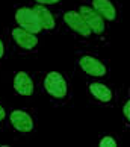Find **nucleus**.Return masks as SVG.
<instances>
[{"mask_svg": "<svg viewBox=\"0 0 130 147\" xmlns=\"http://www.w3.org/2000/svg\"><path fill=\"white\" fill-rule=\"evenodd\" d=\"M44 88L52 97L64 99L67 96V80H65V78L61 73L52 71L44 79Z\"/></svg>", "mask_w": 130, "mask_h": 147, "instance_id": "f257e3e1", "label": "nucleus"}, {"mask_svg": "<svg viewBox=\"0 0 130 147\" xmlns=\"http://www.w3.org/2000/svg\"><path fill=\"white\" fill-rule=\"evenodd\" d=\"M15 20H17V23L20 24V28L29 30L32 34H38V32L42 29V26H41L40 20L36 17L34 8L17 9V12H15Z\"/></svg>", "mask_w": 130, "mask_h": 147, "instance_id": "f03ea898", "label": "nucleus"}, {"mask_svg": "<svg viewBox=\"0 0 130 147\" xmlns=\"http://www.w3.org/2000/svg\"><path fill=\"white\" fill-rule=\"evenodd\" d=\"M79 12L83 17V20L86 21V24L89 26L91 32H94V34H97V35H100V34L105 32V21H103L105 18H103L94 8L80 6Z\"/></svg>", "mask_w": 130, "mask_h": 147, "instance_id": "7ed1b4c3", "label": "nucleus"}, {"mask_svg": "<svg viewBox=\"0 0 130 147\" xmlns=\"http://www.w3.org/2000/svg\"><path fill=\"white\" fill-rule=\"evenodd\" d=\"M64 21H65V24H68L74 32H77L79 35H82V36H89L91 35L89 26L86 24V21L83 20V17L80 15V12H77V11H68V12H65Z\"/></svg>", "mask_w": 130, "mask_h": 147, "instance_id": "20e7f679", "label": "nucleus"}, {"mask_svg": "<svg viewBox=\"0 0 130 147\" xmlns=\"http://www.w3.org/2000/svg\"><path fill=\"white\" fill-rule=\"evenodd\" d=\"M79 65L80 68L83 70L86 74L89 76H97V78H101V76L106 74V65L103 64L100 59H97L94 56H82L79 61Z\"/></svg>", "mask_w": 130, "mask_h": 147, "instance_id": "39448f33", "label": "nucleus"}, {"mask_svg": "<svg viewBox=\"0 0 130 147\" xmlns=\"http://www.w3.org/2000/svg\"><path fill=\"white\" fill-rule=\"evenodd\" d=\"M9 118H11V124H12L14 129H17L18 132L27 134L34 129V120H32V117L24 111H18V109L12 111Z\"/></svg>", "mask_w": 130, "mask_h": 147, "instance_id": "423d86ee", "label": "nucleus"}, {"mask_svg": "<svg viewBox=\"0 0 130 147\" xmlns=\"http://www.w3.org/2000/svg\"><path fill=\"white\" fill-rule=\"evenodd\" d=\"M12 38L21 49H24V50H30V49H34L38 44L36 34H32V32L20 28V26L12 29Z\"/></svg>", "mask_w": 130, "mask_h": 147, "instance_id": "0eeeda50", "label": "nucleus"}, {"mask_svg": "<svg viewBox=\"0 0 130 147\" xmlns=\"http://www.w3.org/2000/svg\"><path fill=\"white\" fill-rule=\"evenodd\" d=\"M14 88L21 96H32V92H34V80L30 79V76L27 73L20 71L14 78Z\"/></svg>", "mask_w": 130, "mask_h": 147, "instance_id": "6e6552de", "label": "nucleus"}, {"mask_svg": "<svg viewBox=\"0 0 130 147\" xmlns=\"http://www.w3.org/2000/svg\"><path fill=\"white\" fill-rule=\"evenodd\" d=\"M92 8L99 12L105 20L112 21L117 17V11L115 6L111 0H92Z\"/></svg>", "mask_w": 130, "mask_h": 147, "instance_id": "1a4fd4ad", "label": "nucleus"}, {"mask_svg": "<svg viewBox=\"0 0 130 147\" xmlns=\"http://www.w3.org/2000/svg\"><path fill=\"white\" fill-rule=\"evenodd\" d=\"M34 11H35L38 20H40L42 29H48V30H50V29L55 28V18H53L52 12L44 6V5H36V6L34 8Z\"/></svg>", "mask_w": 130, "mask_h": 147, "instance_id": "9d476101", "label": "nucleus"}, {"mask_svg": "<svg viewBox=\"0 0 130 147\" xmlns=\"http://www.w3.org/2000/svg\"><path fill=\"white\" fill-rule=\"evenodd\" d=\"M89 91H91V94H92L97 100H100V102H111L112 100V91L107 88L106 85H103L100 82H94V84H91L89 85Z\"/></svg>", "mask_w": 130, "mask_h": 147, "instance_id": "9b49d317", "label": "nucleus"}, {"mask_svg": "<svg viewBox=\"0 0 130 147\" xmlns=\"http://www.w3.org/2000/svg\"><path fill=\"white\" fill-rule=\"evenodd\" d=\"M99 146L100 147H117V141L113 140L112 137H105V138L100 140Z\"/></svg>", "mask_w": 130, "mask_h": 147, "instance_id": "f8f14e48", "label": "nucleus"}, {"mask_svg": "<svg viewBox=\"0 0 130 147\" xmlns=\"http://www.w3.org/2000/svg\"><path fill=\"white\" fill-rule=\"evenodd\" d=\"M123 112H124V115H126V118L130 121V100L124 105V108H123Z\"/></svg>", "mask_w": 130, "mask_h": 147, "instance_id": "ddd939ff", "label": "nucleus"}, {"mask_svg": "<svg viewBox=\"0 0 130 147\" xmlns=\"http://www.w3.org/2000/svg\"><path fill=\"white\" fill-rule=\"evenodd\" d=\"M38 5H53V3H58L61 0H35Z\"/></svg>", "mask_w": 130, "mask_h": 147, "instance_id": "4468645a", "label": "nucleus"}, {"mask_svg": "<svg viewBox=\"0 0 130 147\" xmlns=\"http://www.w3.org/2000/svg\"><path fill=\"white\" fill-rule=\"evenodd\" d=\"M5 117H6V112H5L3 106L0 105V121H2V120H5Z\"/></svg>", "mask_w": 130, "mask_h": 147, "instance_id": "2eb2a0df", "label": "nucleus"}, {"mask_svg": "<svg viewBox=\"0 0 130 147\" xmlns=\"http://www.w3.org/2000/svg\"><path fill=\"white\" fill-rule=\"evenodd\" d=\"M3 52H5V47H3V42L0 41V58L3 56Z\"/></svg>", "mask_w": 130, "mask_h": 147, "instance_id": "dca6fc26", "label": "nucleus"}]
</instances>
